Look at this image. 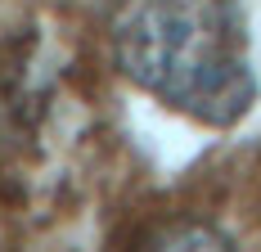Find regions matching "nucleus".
I'll list each match as a JSON object with an SVG mask.
<instances>
[{"label":"nucleus","instance_id":"1","mask_svg":"<svg viewBox=\"0 0 261 252\" xmlns=\"http://www.w3.org/2000/svg\"><path fill=\"white\" fill-rule=\"evenodd\" d=\"M104 27L122 77L185 117L234 126L257 104L243 0H108Z\"/></svg>","mask_w":261,"mask_h":252}]
</instances>
